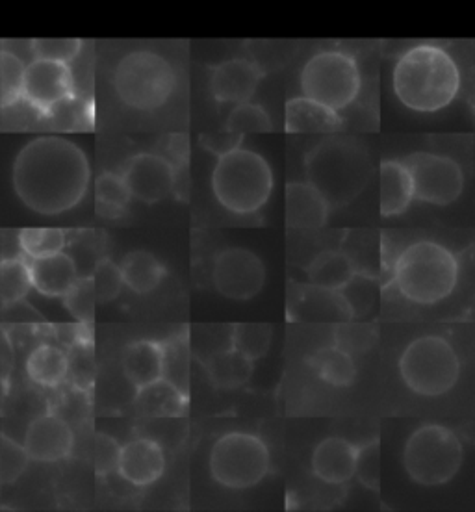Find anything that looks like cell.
<instances>
[{
	"instance_id": "ee69618b",
	"label": "cell",
	"mask_w": 475,
	"mask_h": 512,
	"mask_svg": "<svg viewBox=\"0 0 475 512\" xmlns=\"http://www.w3.org/2000/svg\"><path fill=\"white\" fill-rule=\"evenodd\" d=\"M28 455H26L23 444L13 442L12 438L2 436L0 440V487L13 485L28 466Z\"/></svg>"
},
{
	"instance_id": "6da1fadb",
	"label": "cell",
	"mask_w": 475,
	"mask_h": 512,
	"mask_svg": "<svg viewBox=\"0 0 475 512\" xmlns=\"http://www.w3.org/2000/svg\"><path fill=\"white\" fill-rule=\"evenodd\" d=\"M90 180L88 154L62 136H38L13 160V192L41 216H58L80 205Z\"/></svg>"
},
{
	"instance_id": "484cf974",
	"label": "cell",
	"mask_w": 475,
	"mask_h": 512,
	"mask_svg": "<svg viewBox=\"0 0 475 512\" xmlns=\"http://www.w3.org/2000/svg\"><path fill=\"white\" fill-rule=\"evenodd\" d=\"M25 372L26 377L41 388H58L69 375L67 355L54 344H39L28 353Z\"/></svg>"
},
{
	"instance_id": "4fadbf2b",
	"label": "cell",
	"mask_w": 475,
	"mask_h": 512,
	"mask_svg": "<svg viewBox=\"0 0 475 512\" xmlns=\"http://www.w3.org/2000/svg\"><path fill=\"white\" fill-rule=\"evenodd\" d=\"M132 199L143 205H156L177 188L175 169L155 151L134 154L121 171Z\"/></svg>"
},
{
	"instance_id": "3957f363",
	"label": "cell",
	"mask_w": 475,
	"mask_h": 512,
	"mask_svg": "<svg viewBox=\"0 0 475 512\" xmlns=\"http://www.w3.org/2000/svg\"><path fill=\"white\" fill-rule=\"evenodd\" d=\"M459 271V260L446 245L418 240L399 251L390 279L414 305H437L453 294Z\"/></svg>"
},
{
	"instance_id": "7a4b0ae2",
	"label": "cell",
	"mask_w": 475,
	"mask_h": 512,
	"mask_svg": "<svg viewBox=\"0 0 475 512\" xmlns=\"http://www.w3.org/2000/svg\"><path fill=\"white\" fill-rule=\"evenodd\" d=\"M394 91L412 112L435 114L450 106L461 90V71L438 45H416L399 56L392 73Z\"/></svg>"
},
{
	"instance_id": "7bdbcfd3",
	"label": "cell",
	"mask_w": 475,
	"mask_h": 512,
	"mask_svg": "<svg viewBox=\"0 0 475 512\" xmlns=\"http://www.w3.org/2000/svg\"><path fill=\"white\" fill-rule=\"evenodd\" d=\"M64 307L80 323H91L97 307V295L91 277H80L75 286L62 297Z\"/></svg>"
},
{
	"instance_id": "ab89813d",
	"label": "cell",
	"mask_w": 475,
	"mask_h": 512,
	"mask_svg": "<svg viewBox=\"0 0 475 512\" xmlns=\"http://www.w3.org/2000/svg\"><path fill=\"white\" fill-rule=\"evenodd\" d=\"M225 130L240 134V136L249 134V132H270L271 119L260 104H238V106H234V110L227 117Z\"/></svg>"
},
{
	"instance_id": "1f68e13d",
	"label": "cell",
	"mask_w": 475,
	"mask_h": 512,
	"mask_svg": "<svg viewBox=\"0 0 475 512\" xmlns=\"http://www.w3.org/2000/svg\"><path fill=\"white\" fill-rule=\"evenodd\" d=\"M21 255L28 260L64 253L67 234L58 227H28L17 234Z\"/></svg>"
},
{
	"instance_id": "cb8c5ba5",
	"label": "cell",
	"mask_w": 475,
	"mask_h": 512,
	"mask_svg": "<svg viewBox=\"0 0 475 512\" xmlns=\"http://www.w3.org/2000/svg\"><path fill=\"white\" fill-rule=\"evenodd\" d=\"M379 210L383 218L401 216L414 201L411 175L401 160H385L379 169Z\"/></svg>"
},
{
	"instance_id": "f907efd6",
	"label": "cell",
	"mask_w": 475,
	"mask_h": 512,
	"mask_svg": "<svg viewBox=\"0 0 475 512\" xmlns=\"http://www.w3.org/2000/svg\"><path fill=\"white\" fill-rule=\"evenodd\" d=\"M0 314L4 320L12 321V323H41L43 321V316L26 299L0 307Z\"/></svg>"
},
{
	"instance_id": "f1b7e54d",
	"label": "cell",
	"mask_w": 475,
	"mask_h": 512,
	"mask_svg": "<svg viewBox=\"0 0 475 512\" xmlns=\"http://www.w3.org/2000/svg\"><path fill=\"white\" fill-rule=\"evenodd\" d=\"M307 273H309L310 284L325 290L340 292L347 282L359 273V268L346 253L325 251L312 260Z\"/></svg>"
},
{
	"instance_id": "74e56055",
	"label": "cell",
	"mask_w": 475,
	"mask_h": 512,
	"mask_svg": "<svg viewBox=\"0 0 475 512\" xmlns=\"http://www.w3.org/2000/svg\"><path fill=\"white\" fill-rule=\"evenodd\" d=\"M45 121L52 128H58V130L91 128L90 104L78 99L77 95H73L71 99L54 106L51 112L45 116Z\"/></svg>"
},
{
	"instance_id": "5bb4252c",
	"label": "cell",
	"mask_w": 475,
	"mask_h": 512,
	"mask_svg": "<svg viewBox=\"0 0 475 512\" xmlns=\"http://www.w3.org/2000/svg\"><path fill=\"white\" fill-rule=\"evenodd\" d=\"M75 95V78L71 65L30 60L26 64L25 99L43 116H47L54 106L64 103Z\"/></svg>"
},
{
	"instance_id": "8d00e7d4",
	"label": "cell",
	"mask_w": 475,
	"mask_h": 512,
	"mask_svg": "<svg viewBox=\"0 0 475 512\" xmlns=\"http://www.w3.org/2000/svg\"><path fill=\"white\" fill-rule=\"evenodd\" d=\"M377 290H379L377 277L359 271V273L340 290V294L344 297V301H346L347 307L351 310L353 318H357V316L366 314V312L373 307L375 297H377Z\"/></svg>"
},
{
	"instance_id": "ffe728a7",
	"label": "cell",
	"mask_w": 475,
	"mask_h": 512,
	"mask_svg": "<svg viewBox=\"0 0 475 512\" xmlns=\"http://www.w3.org/2000/svg\"><path fill=\"white\" fill-rule=\"evenodd\" d=\"M359 448L346 438L329 436L312 453V472L327 485H344L357 470Z\"/></svg>"
},
{
	"instance_id": "b9f144b4",
	"label": "cell",
	"mask_w": 475,
	"mask_h": 512,
	"mask_svg": "<svg viewBox=\"0 0 475 512\" xmlns=\"http://www.w3.org/2000/svg\"><path fill=\"white\" fill-rule=\"evenodd\" d=\"M80 39H32L30 54L32 60H47L58 64H71L82 51Z\"/></svg>"
},
{
	"instance_id": "c3c4849f",
	"label": "cell",
	"mask_w": 475,
	"mask_h": 512,
	"mask_svg": "<svg viewBox=\"0 0 475 512\" xmlns=\"http://www.w3.org/2000/svg\"><path fill=\"white\" fill-rule=\"evenodd\" d=\"M156 154H160L164 160H166L169 166L175 169L177 177L184 171V167L188 164V138L184 134H171L166 136L162 143H160V149L155 151Z\"/></svg>"
},
{
	"instance_id": "7402d4cb",
	"label": "cell",
	"mask_w": 475,
	"mask_h": 512,
	"mask_svg": "<svg viewBox=\"0 0 475 512\" xmlns=\"http://www.w3.org/2000/svg\"><path fill=\"white\" fill-rule=\"evenodd\" d=\"M284 128L290 134H333L344 128V119L307 97H294L284 108Z\"/></svg>"
},
{
	"instance_id": "d590c367",
	"label": "cell",
	"mask_w": 475,
	"mask_h": 512,
	"mask_svg": "<svg viewBox=\"0 0 475 512\" xmlns=\"http://www.w3.org/2000/svg\"><path fill=\"white\" fill-rule=\"evenodd\" d=\"M164 347V381L177 386L180 392L188 394V346L182 336H175L167 342H162Z\"/></svg>"
},
{
	"instance_id": "9a60e30c",
	"label": "cell",
	"mask_w": 475,
	"mask_h": 512,
	"mask_svg": "<svg viewBox=\"0 0 475 512\" xmlns=\"http://www.w3.org/2000/svg\"><path fill=\"white\" fill-rule=\"evenodd\" d=\"M75 444L73 429L58 414H41L28 423L23 448L30 461L58 462L69 457Z\"/></svg>"
},
{
	"instance_id": "ba28073f",
	"label": "cell",
	"mask_w": 475,
	"mask_h": 512,
	"mask_svg": "<svg viewBox=\"0 0 475 512\" xmlns=\"http://www.w3.org/2000/svg\"><path fill=\"white\" fill-rule=\"evenodd\" d=\"M399 373L414 394L438 397L448 394L459 381L461 360L450 342L437 334L412 340L399 359Z\"/></svg>"
},
{
	"instance_id": "83f0119b",
	"label": "cell",
	"mask_w": 475,
	"mask_h": 512,
	"mask_svg": "<svg viewBox=\"0 0 475 512\" xmlns=\"http://www.w3.org/2000/svg\"><path fill=\"white\" fill-rule=\"evenodd\" d=\"M310 370L320 377L323 383L344 388L355 383L357 366L353 355L336 346L321 347L309 359Z\"/></svg>"
},
{
	"instance_id": "d4e9b609",
	"label": "cell",
	"mask_w": 475,
	"mask_h": 512,
	"mask_svg": "<svg viewBox=\"0 0 475 512\" xmlns=\"http://www.w3.org/2000/svg\"><path fill=\"white\" fill-rule=\"evenodd\" d=\"M119 271L123 284L134 294L145 295L155 292L166 279L167 269L158 256L149 251H130L121 258Z\"/></svg>"
},
{
	"instance_id": "f5cc1de1",
	"label": "cell",
	"mask_w": 475,
	"mask_h": 512,
	"mask_svg": "<svg viewBox=\"0 0 475 512\" xmlns=\"http://www.w3.org/2000/svg\"><path fill=\"white\" fill-rule=\"evenodd\" d=\"M472 110H474V121H475V91H474V101H472Z\"/></svg>"
},
{
	"instance_id": "d6986e66",
	"label": "cell",
	"mask_w": 475,
	"mask_h": 512,
	"mask_svg": "<svg viewBox=\"0 0 475 512\" xmlns=\"http://www.w3.org/2000/svg\"><path fill=\"white\" fill-rule=\"evenodd\" d=\"M331 206L309 182H290L284 190L286 225L296 231H316L329 219Z\"/></svg>"
},
{
	"instance_id": "7dc6e473",
	"label": "cell",
	"mask_w": 475,
	"mask_h": 512,
	"mask_svg": "<svg viewBox=\"0 0 475 512\" xmlns=\"http://www.w3.org/2000/svg\"><path fill=\"white\" fill-rule=\"evenodd\" d=\"M336 334L338 336H336L334 346L344 349L349 355L353 351H366L368 347L372 346L373 336H375L372 327L349 325V323H342Z\"/></svg>"
},
{
	"instance_id": "8992f818",
	"label": "cell",
	"mask_w": 475,
	"mask_h": 512,
	"mask_svg": "<svg viewBox=\"0 0 475 512\" xmlns=\"http://www.w3.org/2000/svg\"><path fill=\"white\" fill-rule=\"evenodd\" d=\"M112 84L121 103L132 110L155 112L171 99L177 73L162 54L138 49L117 62Z\"/></svg>"
},
{
	"instance_id": "816d5d0a",
	"label": "cell",
	"mask_w": 475,
	"mask_h": 512,
	"mask_svg": "<svg viewBox=\"0 0 475 512\" xmlns=\"http://www.w3.org/2000/svg\"><path fill=\"white\" fill-rule=\"evenodd\" d=\"M6 258H8V255H6V251H4V242L0 240V269H2V266H4Z\"/></svg>"
},
{
	"instance_id": "52a82bcc",
	"label": "cell",
	"mask_w": 475,
	"mask_h": 512,
	"mask_svg": "<svg viewBox=\"0 0 475 512\" xmlns=\"http://www.w3.org/2000/svg\"><path fill=\"white\" fill-rule=\"evenodd\" d=\"M461 438L440 423L418 427L403 449V466L422 487L448 485L463 466Z\"/></svg>"
},
{
	"instance_id": "f546056e",
	"label": "cell",
	"mask_w": 475,
	"mask_h": 512,
	"mask_svg": "<svg viewBox=\"0 0 475 512\" xmlns=\"http://www.w3.org/2000/svg\"><path fill=\"white\" fill-rule=\"evenodd\" d=\"M130 201L132 195L121 173L103 171L95 179V206L101 218H121L127 212Z\"/></svg>"
},
{
	"instance_id": "bcb514c9",
	"label": "cell",
	"mask_w": 475,
	"mask_h": 512,
	"mask_svg": "<svg viewBox=\"0 0 475 512\" xmlns=\"http://www.w3.org/2000/svg\"><path fill=\"white\" fill-rule=\"evenodd\" d=\"M121 449L114 436L97 433L95 436V472L97 475L116 474L121 459Z\"/></svg>"
},
{
	"instance_id": "277c9868",
	"label": "cell",
	"mask_w": 475,
	"mask_h": 512,
	"mask_svg": "<svg viewBox=\"0 0 475 512\" xmlns=\"http://www.w3.org/2000/svg\"><path fill=\"white\" fill-rule=\"evenodd\" d=\"M309 184L329 206L346 205L359 195L372 177V160L357 141L325 140L305 158Z\"/></svg>"
},
{
	"instance_id": "d6a6232c",
	"label": "cell",
	"mask_w": 475,
	"mask_h": 512,
	"mask_svg": "<svg viewBox=\"0 0 475 512\" xmlns=\"http://www.w3.org/2000/svg\"><path fill=\"white\" fill-rule=\"evenodd\" d=\"M32 290L30 264L23 255L8 256L0 269V307L26 299Z\"/></svg>"
},
{
	"instance_id": "f6af8a7d",
	"label": "cell",
	"mask_w": 475,
	"mask_h": 512,
	"mask_svg": "<svg viewBox=\"0 0 475 512\" xmlns=\"http://www.w3.org/2000/svg\"><path fill=\"white\" fill-rule=\"evenodd\" d=\"M355 475L359 477V481L364 487L379 490V485H381V446L377 440H372L370 444L359 448Z\"/></svg>"
},
{
	"instance_id": "4dcf8cb0",
	"label": "cell",
	"mask_w": 475,
	"mask_h": 512,
	"mask_svg": "<svg viewBox=\"0 0 475 512\" xmlns=\"http://www.w3.org/2000/svg\"><path fill=\"white\" fill-rule=\"evenodd\" d=\"M206 370L216 386L236 388L249 381L253 373V360L245 359L244 355L229 347L208 360Z\"/></svg>"
},
{
	"instance_id": "4316f807",
	"label": "cell",
	"mask_w": 475,
	"mask_h": 512,
	"mask_svg": "<svg viewBox=\"0 0 475 512\" xmlns=\"http://www.w3.org/2000/svg\"><path fill=\"white\" fill-rule=\"evenodd\" d=\"M134 405L147 416L177 418L188 410V394L167 381H158L136 392Z\"/></svg>"
},
{
	"instance_id": "5b68a950",
	"label": "cell",
	"mask_w": 475,
	"mask_h": 512,
	"mask_svg": "<svg viewBox=\"0 0 475 512\" xmlns=\"http://www.w3.org/2000/svg\"><path fill=\"white\" fill-rule=\"evenodd\" d=\"M212 192L232 214H255L270 201L273 171L262 154L240 147L218 158L212 171Z\"/></svg>"
},
{
	"instance_id": "30bf717a",
	"label": "cell",
	"mask_w": 475,
	"mask_h": 512,
	"mask_svg": "<svg viewBox=\"0 0 475 512\" xmlns=\"http://www.w3.org/2000/svg\"><path fill=\"white\" fill-rule=\"evenodd\" d=\"M208 464L218 485L245 490L257 487L270 472V449L260 436L234 431L216 440Z\"/></svg>"
},
{
	"instance_id": "9c48e42d",
	"label": "cell",
	"mask_w": 475,
	"mask_h": 512,
	"mask_svg": "<svg viewBox=\"0 0 475 512\" xmlns=\"http://www.w3.org/2000/svg\"><path fill=\"white\" fill-rule=\"evenodd\" d=\"M303 97L340 114L359 97L362 77L357 60L349 52H316L301 69Z\"/></svg>"
},
{
	"instance_id": "44dd1931",
	"label": "cell",
	"mask_w": 475,
	"mask_h": 512,
	"mask_svg": "<svg viewBox=\"0 0 475 512\" xmlns=\"http://www.w3.org/2000/svg\"><path fill=\"white\" fill-rule=\"evenodd\" d=\"M32 290L45 297H64L80 279L77 262L67 253L28 260Z\"/></svg>"
},
{
	"instance_id": "f35d334b",
	"label": "cell",
	"mask_w": 475,
	"mask_h": 512,
	"mask_svg": "<svg viewBox=\"0 0 475 512\" xmlns=\"http://www.w3.org/2000/svg\"><path fill=\"white\" fill-rule=\"evenodd\" d=\"M69 362V379L78 390L86 392L90 390L91 384L95 381L97 375V366H95V353L90 340H80L77 342L71 353L67 355Z\"/></svg>"
},
{
	"instance_id": "8fae6325",
	"label": "cell",
	"mask_w": 475,
	"mask_h": 512,
	"mask_svg": "<svg viewBox=\"0 0 475 512\" xmlns=\"http://www.w3.org/2000/svg\"><path fill=\"white\" fill-rule=\"evenodd\" d=\"M411 175L414 199L427 205L448 206L455 203L464 188L461 166L444 154L412 153L401 160Z\"/></svg>"
},
{
	"instance_id": "2e32d148",
	"label": "cell",
	"mask_w": 475,
	"mask_h": 512,
	"mask_svg": "<svg viewBox=\"0 0 475 512\" xmlns=\"http://www.w3.org/2000/svg\"><path fill=\"white\" fill-rule=\"evenodd\" d=\"M288 318L292 321L347 323L353 314L340 292L314 284H294L288 292Z\"/></svg>"
},
{
	"instance_id": "e0dca14e",
	"label": "cell",
	"mask_w": 475,
	"mask_h": 512,
	"mask_svg": "<svg viewBox=\"0 0 475 512\" xmlns=\"http://www.w3.org/2000/svg\"><path fill=\"white\" fill-rule=\"evenodd\" d=\"M262 80V71L257 64L234 58L216 65L210 71V93L223 104H244L255 95Z\"/></svg>"
},
{
	"instance_id": "836d02e7",
	"label": "cell",
	"mask_w": 475,
	"mask_h": 512,
	"mask_svg": "<svg viewBox=\"0 0 475 512\" xmlns=\"http://www.w3.org/2000/svg\"><path fill=\"white\" fill-rule=\"evenodd\" d=\"M26 62L12 52L0 51V108L23 101Z\"/></svg>"
},
{
	"instance_id": "ac0fdd59",
	"label": "cell",
	"mask_w": 475,
	"mask_h": 512,
	"mask_svg": "<svg viewBox=\"0 0 475 512\" xmlns=\"http://www.w3.org/2000/svg\"><path fill=\"white\" fill-rule=\"evenodd\" d=\"M166 472V453L153 438H134L121 449L117 474L134 487H149Z\"/></svg>"
},
{
	"instance_id": "603a6c76",
	"label": "cell",
	"mask_w": 475,
	"mask_h": 512,
	"mask_svg": "<svg viewBox=\"0 0 475 512\" xmlns=\"http://www.w3.org/2000/svg\"><path fill=\"white\" fill-rule=\"evenodd\" d=\"M123 372L136 392L164 379V347L162 342L140 340L123 353Z\"/></svg>"
},
{
	"instance_id": "60d3db41",
	"label": "cell",
	"mask_w": 475,
	"mask_h": 512,
	"mask_svg": "<svg viewBox=\"0 0 475 512\" xmlns=\"http://www.w3.org/2000/svg\"><path fill=\"white\" fill-rule=\"evenodd\" d=\"M97 295V305H106L116 301L119 294L123 292V277L119 271V264H116L112 258H103L97 262L93 269V275H90Z\"/></svg>"
},
{
	"instance_id": "e575fe53",
	"label": "cell",
	"mask_w": 475,
	"mask_h": 512,
	"mask_svg": "<svg viewBox=\"0 0 475 512\" xmlns=\"http://www.w3.org/2000/svg\"><path fill=\"white\" fill-rule=\"evenodd\" d=\"M270 342V327L257 325V323H240L234 327V333L231 336L232 349L253 362L268 353Z\"/></svg>"
},
{
	"instance_id": "681fc988",
	"label": "cell",
	"mask_w": 475,
	"mask_h": 512,
	"mask_svg": "<svg viewBox=\"0 0 475 512\" xmlns=\"http://www.w3.org/2000/svg\"><path fill=\"white\" fill-rule=\"evenodd\" d=\"M244 136L234 134V132H218V134H205L199 138V143L205 147L208 153L216 154L218 158L225 156V154L232 153L236 149L242 147Z\"/></svg>"
},
{
	"instance_id": "7c38bea8",
	"label": "cell",
	"mask_w": 475,
	"mask_h": 512,
	"mask_svg": "<svg viewBox=\"0 0 475 512\" xmlns=\"http://www.w3.org/2000/svg\"><path fill=\"white\" fill-rule=\"evenodd\" d=\"M212 282L219 294L234 301H247L264 288L266 266L253 251L229 247L214 258Z\"/></svg>"
}]
</instances>
